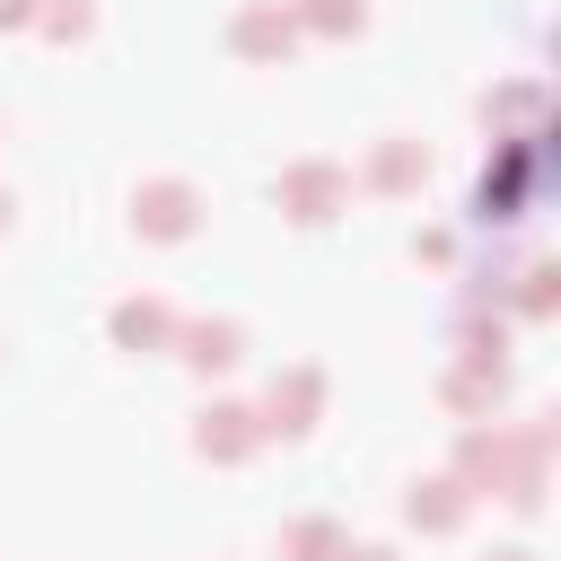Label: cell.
Wrapping results in <instances>:
<instances>
[{
    "mask_svg": "<svg viewBox=\"0 0 561 561\" xmlns=\"http://www.w3.org/2000/svg\"><path fill=\"white\" fill-rule=\"evenodd\" d=\"M9 210H18V202H9V193H0V228H9Z\"/></svg>",
    "mask_w": 561,
    "mask_h": 561,
    "instance_id": "obj_20",
    "label": "cell"
},
{
    "mask_svg": "<svg viewBox=\"0 0 561 561\" xmlns=\"http://www.w3.org/2000/svg\"><path fill=\"white\" fill-rule=\"evenodd\" d=\"M193 447H202L210 465H245V456L263 447V421H254V403H202V421H193Z\"/></svg>",
    "mask_w": 561,
    "mask_h": 561,
    "instance_id": "obj_7",
    "label": "cell"
},
{
    "mask_svg": "<svg viewBox=\"0 0 561 561\" xmlns=\"http://www.w3.org/2000/svg\"><path fill=\"white\" fill-rule=\"evenodd\" d=\"M105 333H114V351H140V359H149V351L175 342V307H167V298H123V307L105 316Z\"/></svg>",
    "mask_w": 561,
    "mask_h": 561,
    "instance_id": "obj_9",
    "label": "cell"
},
{
    "mask_svg": "<svg viewBox=\"0 0 561 561\" xmlns=\"http://www.w3.org/2000/svg\"><path fill=\"white\" fill-rule=\"evenodd\" d=\"M526 175H535V131H526V140H508V167L473 184V219H482V228L526 219Z\"/></svg>",
    "mask_w": 561,
    "mask_h": 561,
    "instance_id": "obj_6",
    "label": "cell"
},
{
    "mask_svg": "<svg viewBox=\"0 0 561 561\" xmlns=\"http://www.w3.org/2000/svg\"><path fill=\"white\" fill-rule=\"evenodd\" d=\"M35 26V0H0V35H26Z\"/></svg>",
    "mask_w": 561,
    "mask_h": 561,
    "instance_id": "obj_18",
    "label": "cell"
},
{
    "mask_svg": "<svg viewBox=\"0 0 561 561\" xmlns=\"http://www.w3.org/2000/svg\"><path fill=\"white\" fill-rule=\"evenodd\" d=\"M438 394H447L456 412H491V403L508 394V368H500V359H465V368H456V377H447Z\"/></svg>",
    "mask_w": 561,
    "mask_h": 561,
    "instance_id": "obj_12",
    "label": "cell"
},
{
    "mask_svg": "<svg viewBox=\"0 0 561 561\" xmlns=\"http://www.w3.org/2000/svg\"><path fill=\"white\" fill-rule=\"evenodd\" d=\"M342 561H394V552H386V543H359V552L342 543Z\"/></svg>",
    "mask_w": 561,
    "mask_h": 561,
    "instance_id": "obj_19",
    "label": "cell"
},
{
    "mask_svg": "<svg viewBox=\"0 0 561 561\" xmlns=\"http://www.w3.org/2000/svg\"><path fill=\"white\" fill-rule=\"evenodd\" d=\"M280 561H342V526L333 517H298L280 535Z\"/></svg>",
    "mask_w": 561,
    "mask_h": 561,
    "instance_id": "obj_14",
    "label": "cell"
},
{
    "mask_svg": "<svg viewBox=\"0 0 561 561\" xmlns=\"http://www.w3.org/2000/svg\"><path fill=\"white\" fill-rule=\"evenodd\" d=\"M298 18V35H359L368 26V0H280Z\"/></svg>",
    "mask_w": 561,
    "mask_h": 561,
    "instance_id": "obj_13",
    "label": "cell"
},
{
    "mask_svg": "<svg viewBox=\"0 0 561 561\" xmlns=\"http://www.w3.org/2000/svg\"><path fill=\"white\" fill-rule=\"evenodd\" d=\"M552 280H561V272H552V263H535V272H526V289H517V307H526V316H552V298H561Z\"/></svg>",
    "mask_w": 561,
    "mask_h": 561,
    "instance_id": "obj_16",
    "label": "cell"
},
{
    "mask_svg": "<svg viewBox=\"0 0 561 561\" xmlns=\"http://www.w3.org/2000/svg\"><path fill=\"white\" fill-rule=\"evenodd\" d=\"M272 202H280V219H298V228H324V219L351 202V175H342L333 158H298V167H280Z\"/></svg>",
    "mask_w": 561,
    "mask_h": 561,
    "instance_id": "obj_2",
    "label": "cell"
},
{
    "mask_svg": "<svg viewBox=\"0 0 561 561\" xmlns=\"http://www.w3.org/2000/svg\"><path fill=\"white\" fill-rule=\"evenodd\" d=\"M35 26L53 44H88L96 35V0H35Z\"/></svg>",
    "mask_w": 561,
    "mask_h": 561,
    "instance_id": "obj_15",
    "label": "cell"
},
{
    "mask_svg": "<svg viewBox=\"0 0 561 561\" xmlns=\"http://www.w3.org/2000/svg\"><path fill=\"white\" fill-rule=\"evenodd\" d=\"M447 254H456L447 228H421V237H412V263H447Z\"/></svg>",
    "mask_w": 561,
    "mask_h": 561,
    "instance_id": "obj_17",
    "label": "cell"
},
{
    "mask_svg": "<svg viewBox=\"0 0 561 561\" xmlns=\"http://www.w3.org/2000/svg\"><path fill=\"white\" fill-rule=\"evenodd\" d=\"M465 508H473V491H465L456 473H430V482H412V500H403V517H412L421 535H456Z\"/></svg>",
    "mask_w": 561,
    "mask_h": 561,
    "instance_id": "obj_10",
    "label": "cell"
},
{
    "mask_svg": "<svg viewBox=\"0 0 561 561\" xmlns=\"http://www.w3.org/2000/svg\"><path fill=\"white\" fill-rule=\"evenodd\" d=\"M131 228H140L149 245H184V237L202 228V193H193L184 175H149V184L131 193Z\"/></svg>",
    "mask_w": 561,
    "mask_h": 561,
    "instance_id": "obj_3",
    "label": "cell"
},
{
    "mask_svg": "<svg viewBox=\"0 0 561 561\" xmlns=\"http://www.w3.org/2000/svg\"><path fill=\"white\" fill-rule=\"evenodd\" d=\"M193 377H219V368H237L245 359V333L228 324V316H193V324H175V342H167Z\"/></svg>",
    "mask_w": 561,
    "mask_h": 561,
    "instance_id": "obj_8",
    "label": "cell"
},
{
    "mask_svg": "<svg viewBox=\"0 0 561 561\" xmlns=\"http://www.w3.org/2000/svg\"><path fill=\"white\" fill-rule=\"evenodd\" d=\"M228 53H237V61H263V70L289 61V53H298V18H289L280 0H245V9L228 18Z\"/></svg>",
    "mask_w": 561,
    "mask_h": 561,
    "instance_id": "obj_5",
    "label": "cell"
},
{
    "mask_svg": "<svg viewBox=\"0 0 561 561\" xmlns=\"http://www.w3.org/2000/svg\"><path fill=\"white\" fill-rule=\"evenodd\" d=\"M543 456H552V430H465L456 447V482L465 491H500L508 508H535L543 500Z\"/></svg>",
    "mask_w": 561,
    "mask_h": 561,
    "instance_id": "obj_1",
    "label": "cell"
},
{
    "mask_svg": "<svg viewBox=\"0 0 561 561\" xmlns=\"http://www.w3.org/2000/svg\"><path fill=\"white\" fill-rule=\"evenodd\" d=\"M491 561H535V552H491Z\"/></svg>",
    "mask_w": 561,
    "mask_h": 561,
    "instance_id": "obj_21",
    "label": "cell"
},
{
    "mask_svg": "<svg viewBox=\"0 0 561 561\" xmlns=\"http://www.w3.org/2000/svg\"><path fill=\"white\" fill-rule=\"evenodd\" d=\"M421 184H430V149L421 140H386L368 158V193H421Z\"/></svg>",
    "mask_w": 561,
    "mask_h": 561,
    "instance_id": "obj_11",
    "label": "cell"
},
{
    "mask_svg": "<svg viewBox=\"0 0 561 561\" xmlns=\"http://www.w3.org/2000/svg\"><path fill=\"white\" fill-rule=\"evenodd\" d=\"M254 421H263V438H307L316 421H324V368H280L272 377V394L254 403Z\"/></svg>",
    "mask_w": 561,
    "mask_h": 561,
    "instance_id": "obj_4",
    "label": "cell"
}]
</instances>
